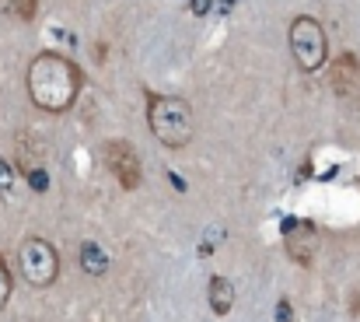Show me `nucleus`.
Returning a JSON list of instances; mask_svg holds the SVG:
<instances>
[{"label":"nucleus","instance_id":"nucleus-7","mask_svg":"<svg viewBox=\"0 0 360 322\" xmlns=\"http://www.w3.org/2000/svg\"><path fill=\"white\" fill-rule=\"evenodd\" d=\"M315 249H319V231H315V224H311V221H301V224L287 228V252H290L301 266H308V263H311Z\"/></svg>","mask_w":360,"mask_h":322},{"label":"nucleus","instance_id":"nucleus-9","mask_svg":"<svg viewBox=\"0 0 360 322\" xmlns=\"http://www.w3.org/2000/svg\"><path fill=\"white\" fill-rule=\"evenodd\" d=\"M81 266H84V273H91V277H102V273L109 270V256L102 252V245H95V242H84V245H81Z\"/></svg>","mask_w":360,"mask_h":322},{"label":"nucleus","instance_id":"nucleus-14","mask_svg":"<svg viewBox=\"0 0 360 322\" xmlns=\"http://www.w3.org/2000/svg\"><path fill=\"white\" fill-rule=\"evenodd\" d=\"M189 7H193V14H210L214 11V0H193Z\"/></svg>","mask_w":360,"mask_h":322},{"label":"nucleus","instance_id":"nucleus-12","mask_svg":"<svg viewBox=\"0 0 360 322\" xmlns=\"http://www.w3.org/2000/svg\"><path fill=\"white\" fill-rule=\"evenodd\" d=\"M11 291H14V277H11V270H7V263L0 259V309L7 305V298H11Z\"/></svg>","mask_w":360,"mask_h":322},{"label":"nucleus","instance_id":"nucleus-4","mask_svg":"<svg viewBox=\"0 0 360 322\" xmlns=\"http://www.w3.org/2000/svg\"><path fill=\"white\" fill-rule=\"evenodd\" d=\"M18 266L32 287H49L60 273V256L46 238H25L18 249Z\"/></svg>","mask_w":360,"mask_h":322},{"label":"nucleus","instance_id":"nucleus-13","mask_svg":"<svg viewBox=\"0 0 360 322\" xmlns=\"http://www.w3.org/2000/svg\"><path fill=\"white\" fill-rule=\"evenodd\" d=\"M28 182H32V190H39V193L49 186V179H46V172H42V168H32V172H28Z\"/></svg>","mask_w":360,"mask_h":322},{"label":"nucleus","instance_id":"nucleus-11","mask_svg":"<svg viewBox=\"0 0 360 322\" xmlns=\"http://www.w3.org/2000/svg\"><path fill=\"white\" fill-rule=\"evenodd\" d=\"M14 182H18V172H14V165L0 158V193H11V190H14Z\"/></svg>","mask_w":360,"mask_h":322},{"label":"nucleus","instance_id":"nucleus-6","mask_svg":"<svg viewBox=\"0 0 360 322\" xmlns=\"http://www.w3.org/2000/svg\"><path fill=\"white\" fill-rule=\"evenodd\" d=\"M329 81H333V92L340 99H360V63L354 53H343L333 70H329Z\"/></svg>","mask_w":360,"mask_h":322},{"label":"nucleus","instance_id":"nucleus-10","mask_svg":"<svg viewBox=\"0 0 360 322\" xmlns=\"http://www.w3.org/2000/svg\"><path fill=\"white\" fill-rule=\"evenodd\" d=\"M0 11L11 14V18H21V21H32L35 11H39V0H0Z\"/></svg>","mask_w":360,"mask_h":322},{"label":"nucleus","instance_id":"nucleus-3","mask_svg":"<svg viewBox=\"0 0 360 322\" xmlns=\"http://www.w3.org/2000/svg\"><path fill=\"white\" fill-rule=\"evenodd\" d=\"M290 53H294L297 67L308 70V74L319 70V67L326 63L329 42H326V32H322V25H319L315 18L301 14V18L290 21Z\"/></svg>","mask_w":360,"mask_h":322},{"label":"nucleus","instance_id":"nucleus-8","mask_svg":"<svg viewBox=\"0 0 360 322\" xmlns=\"http://www.w3.org/2000/svg\"><path fill=\"white\" fill-rule=\"evenodd\" d=\"M207 298H210V309H214L217 316H228L231 305H235V284H231L228 277H214Z\"/></svg>","mask_w":360,"mask_h":322},{"label":"nucleus","instance_id":"nucleus-15","mask_svg":"<svg viewBox=\"0 0 360 322\" xmlns=\"http://www.w3.org/2000/svg\"><path fill=\"white\" fill-rule=\"evenodd\" d=\"M221 4H224V7H235V4H238V0H221Z\"/></svg>","mask_w":360,"mask_h":322},{"label":"nucleus","instance_id":"nucleus-5","mask_svg":"<svg viewBox=\"0 0 360 322\" xmlns=\"http://www.w3.org/2000/svg\"><path fill=\"white\" fill-rule=\"evenodd\" d=\"M105 161H109V172L120 179L122 190H136V186H140V158H136L133 144H126V140H109Z\"/></svg>","mask_w":360,"mask_h":322},{"label":"nucleus","instance_id":"nucleus-2","mask_svg":"<svg viewBox=\"0 0 360 322\" xmlns=\"http://www.w3.org/2000/svg\"><path fill=\"white\" fill-rule=\"evenodd\" d=\"M147 123H150V133L165 147H186L193 140V109L179 95H150Z\"/></svg>","mask_w":360,"mask_h":322},{"label":"nucleus","instance_id":"nucleus-16","mask_svg":"<svg viewBox=\"0 0 360 322\" xmlns=\"http://www.w3.org/2000/svg\"><path fill=\"white\" fill-rule=\"evenodd\" d=\"M189 4H193V0H189Z\"/></svg>","mask_w":360,"mask_h":322},{"label":"nucleus","instance_id":"nucleus-1","mask_svg":"<svg viewBox=\"0 0 360 322\" xmlns=\"http://www.w3.org/2000/svg\"><path fill=\"white\" fill-rule=\"evenodd\" d=\"M81 92V70L60 53H39L28 67V99L46 112H63Z\"/></svg>","mask_w":360,"mask_h":322}]
</instances>
